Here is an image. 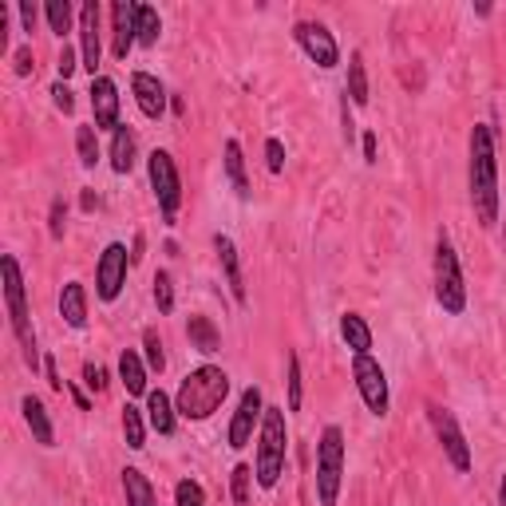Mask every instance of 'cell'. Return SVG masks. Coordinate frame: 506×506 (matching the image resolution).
I'll use <instances>...</instances> for the list:
<instances>
[{
	"label": "cell",
	"instance_id": "1",
	"mask_svg": "<svg viewBox=\"0 0 506 506\" xmlns=\"http://www.w3.org/2000/svg\"><path fill=\"white\" fill-rule=\"evenodd\" d=\"M467 187L475 222L491 230L499 222V150H494V131L487 123L471 126V163H467Z\"/></svg>",
	"mask_w": 506,
	"mask_h": 506
},
{
	"label": "cell",
	"instance_id": "2",
	"mask_svg": "<svg viewBox=\"0 0 506 506\" xmlns=\"http://www.w3.org/2000/svg\"><path fill=\"white\" fill-rule=\"evenodd\" d=\"M0 277H4V305H8V325H12L16 341H20V352H24V364L36 372L44 368L40 360V349H36V328H32V309H28V289H24V273H20V261L12 253L0 257Z\"/></svg>",
	"mask_w": 506,
	"mask_h": 506
},
{
	"label": "cell",
	"instance_id": "3",
	"mask_svg": "<svg viewBox=\"0 0 506 506\" xmlns=\"http://www.w3.org/2000/svg\"><path fill=\"white\" fill-rule=\"evenodd\" d=\"M230 395V376L214 364H202L187 372V380L179 384V395H174V408H179L182 419H210Z\"/></svg>",
	"mask_w": 506,
	"mask_h": 506
},
{
	"label": "cell",
	"instance_id": "4",
	"mask_svg": "<svg viewBox=\"0 0 506 506\" xmlns=\"http://www.w3.org/2000/svg\"><path fill=\"white\" fill-rule=\"evenodd\" d=\"M285 451H289V427H285V408L265 403L257 432V463H253V479L261 491H273L285 475Z\"/></svg>",
	"mask_w": 506,
	"mask_h": 506
},
{
	"label": "cell",
	"instance_id": "5",
	"mask_svg": "<svg viewBox=\"0 0 506 506\" xmlns=\"http://www.w3.org/2000/svg\"><path fill=\"white\" fill-rule=\"evenodd\" d=\"M344 487V432L328 424L317 443V506H336Z\"/></svg>",
	"mask_w": 506,
	"mask_h": 506
},
{
	"label": "cell",
	"instance_id": "6",
	"mask_svg": "<svg viewBox=\"0 0 506 506\" xmlns=\"http://www.w3.org/2000/svg\"><path fill=\"white\" fill-rule=\"evenodd\" d=\"M435 301L451 317H459L467 309V281H463L459 253H455V246L447 238L435 242Z\"/></svg>",
	"mask_w": 506,
	"mask_h": 506
},
{
	"label": "cell",
	"instance_id": "7",
	"mask_svg": "<svg viewBox=\"0 0 506 506\" xmlns=\"http://www.w3.org/2000/svg\"><path fill=\"white\" fill-rule=\"evenodd\" d=\"M147 174H150V190H155V198H158V210H163V222L174 226L179 206H182V174H179V166H174L171 150H150Z\"/></svg>",
	"mask_w": 506,
	"mask_h": 506
},
{
	"label": "cell",
	"instance_id": "8",
	"mask_svg": "<svg viewBox=\"0 0 506 506\" xmlns=\"http://www.w3.org/2000/svg\"><path fill=\"white\" fill-rule=\"evenodd\" d=\"M352 380H356V392H360V400H364V408L384 419L387 408H392V392H387V372L380 368V360L372 352L352 356Z\"/></svg>",
	"mask_w": 506,
	"mask_h": 506
},
{
	"label": "cell",
	"instance_id": "9",
	"mask_svg": "<svg viewBox=\"0 0 506 506\" xmlns=\"http://www.w3.org/2000/svg\"><path fill=\"white\" fill-rule=\"evenodd\" d=\"M427 419H432L435 440H440L447 463H451L459 475H467V471H471V443H467V435H463V427H459V419H455V411L440 408V403H427Z\"/></svg>",
	"mask_w": 506,
	"mask_h": 506
},
{
	"label": "cell",
	"instance_id": "10",
	"mask_svg": "<svg viewBox=\"0 0 506 506\" xmlns=\"http://www.w3.org/2000/svg\"><path fill=\"white\" fill-rule=\"evenodd\" d=\"M126 273H131V253H126L123 242H107L104 253H99V261H96V297L111 305V301L123 293Z\"/></svg>",
	"mask_w": 506,
	"mask_h": 506
},
{
	"label": "cell",
	"instance_id": "11",
	"mask_svg": "<svg viewBox=\"0 0 506 506\" xmlns=\"http://www.w3.org/2000/svg\"><path fill=\"white\" fill-rule=\"evenodd\" d=\"M293 40H297L301 52H305L317 67H325V72L341 64V44H336L333 32H328L320 20H297L293 24Z\"/></svg>",
	"mask_w": 506,
	"mask_h": 506
},
{
	"label": "cell",
	"instance_id": "12",
	"mask_svg": "<svg viewBox=\"0 0 506 506\" xmlns=\"http://www.w3.org/2000/svg\"><path fill=\"white\" fill-rule=\"evenodd\" d=\"M261 416H265V400H261V387L257 384H249L246 392H242V400H238V411H234V419H230V447L234 451H242V447H249L253 443V435L261 432Z\"/></svg>",
	"mask_w": 506,
	"mask_h": 506
},
{
	"label": "cell",
	"instance_id": "13",
	"mask_svg": "<svg viewBox=\"0 0 506 506\" xmlns=\"http://www.w3.org/2000/svg\"><path fill=\"white\" fill-rule=\"evenodd\" d=\"M88 96H91V115H96V131H115L119 126V83L111 75H96Z\"/></svg>",
	"mask_w": 506,
	"mask_h": 506
},
{
	"label": "cell",
	"instance_id": "14",
	"mask_svg": "<svg viewBox=\"0 0 506 506\" xmlns=\"http://www.w3.org/2000/svg\"><path fill=\"white\" fill-rule=\"evenodd\" d=\"M99 56H104V36H99V4H96V0H88V4H80V60H83V72H91V80H96Z\"/></svg>",
	"mask_w": 506,
	"mask_h": 506
},
{
	"label": "cell",
	"instance_id": "15",
	"mask_svg": "<svg viewBox=\"0 0 506 506\" xmlns=\"http://www.w3.org/2000/svg\"><path fill=\"white\" fill-rule=\"evenodd\" d=\"M131 96H134V104H139V111L147 115V119H163L166 104H171L166 88L158 83V75H150V72H134L131 75Z\"/></svg>",
	"mask_w": 506,
	"mask_h": 506
},
{
	"label": "cell",
	"instance_id": "16",
	"mask_svg": "<svg viewBox=\"0 0 506 506\" xmlns=\"http://www.w3.org/2000/svg\"><path fill=\"white\" fill-rule=\"evenodd\" d=\"M134 8L139 4H131V0H115L111 4V36H115L111 52H115V60H126L131 48L139 44V36H134Z\"/></svg>",
	"mask_w": 506,
	"mask_h": 506
},
{
	"label": "cell",
	"instance_id": "17",
	"mask_svg": "<svg viewBox=\"0 0 506 506\" xmlns=\"http://www.w3.org/2000/svg\"><path fill=\"white\" fill-rule=\"evenodd\" d=\"M214 253H218V261H222V273H226V285H230L234 301H238V305H246V277H242V257H238L234 238L214 234Z\"/></svg>",
	"mask_w": 506,
	"mask_h": 506
},
{
	"label": "cell",
	"instance_id": "18",
	"mask_svg": "<svg viewBox=\"0 0 506 506\" xmlns=\"http://www.w3.org/2000/svg\"><path fill=\"white\" fill-rule=\"evenodd\" d=\"M147 424L158 435H174V427H179V408H174V400L163 387H150L147 392Z\"/></svg>",
	"mask_w": 506,
	"mask_h": 506
},
{
	"label": "cell",
	"instance_id": "19",
	"mask_svg": "<svg viewBox=\"0 0 506 506\" xmlns=\"http://www.w3.org/2000/svg\"><path fill=\"white\" fill-rule=\"evenodd\" d=\"M20 411H24V419H28V427H32V440H36L40 447H56V427H52V416H48L44 400H40V395H24Z\"/></svg>",
	"mask_w": 506,
	"mask_h": 506
},
{
	"label": "cell",
	"instance_id": "20",
	"mask_svg": "<svg viewBox=\"0 0 506 506\" xmlns=\"http://www.w3.org/2000/svg\"><path fill=\"white\" fill-rule=\"evenodd\" d=\"M147 372H150L147 360H142L134 349H123V352H119V380H123L126 395H147V392H150Z\"/></svg>",
	"mask_w": 506,
	"mask_h": 506
},
{
	"label": "cell",
	"instance_id": "21",
	"mask_svg": "<svg viewBox=\"0 0 506 506\" xmlns=\"http://www.w3.org/2000/svg\"><path fill=\"white\" fill-rule=\"evenodd\" d=\"M60 317L72 328H88V289L80 281H67L60 289Z\"/></svg>",
	"mask_w": 506,
	"mask_h": 506
},
{
	"label": "cell",
	"instance_id": "22",
	"mask_svg": "<svg viewBox=\"0 0 506 506\" xmlns=\"http://www.w3.org/2000/svg\"><path fill=\"white\" fill-rule=\"evenodd\" d=\"M134 155H139V139L126 123H119L111 131V171L115 174H126L134 166Z\"/></svg>",
	"mask_w": 506,
	"mask_h": 506
},
{
	"label": "cell",
	"instance_id": "23",
	"mask_svg": "<svg viewBox=\"0 0 506 506\" xmlns=\"http://www.w3.org/2000/svg\"><path fill=\"white\" fill-rule=\"evenodd\" d=\"M187 336H190V349L202 352V356H214V352L222 349V333L214 328V320L210 317H190L187 320Z\"/></svg>",
	"mask_w": 506,
	"mask_h": 506
},
{
	"label": "cell",
	"instance_id": "24",
	"mask_svg": "<svg viewBox=\"0 0 506 506\" xmlns=\"http://www.w3.org/2000/svg\"><path fill=\"white\" fill-rule=\"evenodd\" d=\"M123 494H126V506H158L155 487H150V479L139 467H123Z\"/></svg>",
	"mask_w": 506,
	"mask_h": 506
},
{
	"label": "cell",
	"instance_id": "25",
	"mask_svg": "<svg viewBox=\"0 0 506 506\" xmlns=\"http://www.w3.org/2000/svg\"><path fill=\"white\" fill-rule=\"evenodd\" d=\"M341 336H344V344H349L352 352H372V328H368V320L360 317V313H344L341 317Z\"/></svg>",
	"mask_w": 506,
	"mask_h": 506
},
{
	"label": "cell",
	"instance_id": "26",
	"mask_svg": "<svg viewBox=\"0 0 506 506\" xmlns=\"http://www.w3.org/2000/svg\"><path fill=\"white\" fill-rule=\"evenodd\" d=\"M226 179L230 187L238 190V198H249V179H246V158H242V142L238 139H226Z\"/></svg>",
	"mask_w": 506,
	"mask_h": 506
},
{
	"label": "cell",
	"instance_id": "27",
	"mask_svg": "<svg viewBox=\"0 0 506 506\" xmlns=\"http://www.w3.org/2000/svg\"><path fill=\"white\" fill-rule=\"evenodd\" d=\"M147 411L134 408V403H123V440L131 451H142L147 447Z\"/></svg>",
	"mask_w": 506,
	"mask_h": 506
},
{
	"label": "cell",
	"instance_id": "28",
	"mask_svg": "<svg viewBox=\"0 0 506 506\" xmlns=\"http://www.w3.org/2000/svg\"><path fill=\"white\" fill-rule=\"evenodd\" d=\"M134 36H139L142 48H155L158 36H163V20H158V8L139 4L134 8Z\"/></svg>",
	"mask_w": 506,
	"mask_h": 506
},
{
	"label": "cell",
	"instance_id": "29",
	"mask_svg": "<svg viewBox=\"0 0 506 506\" xmlns=\"http://www.w3.org/2000/svg\"><path fill=\"white\" fill-rule=\"evenodd\" d=\"M344 96H352L356 107H368V72H364V56L360 52L349 56V88H344Z\"/></svg>",
	"mask_w": 506,
	"mask_h": 506
},
{
	"label": "cell",
	"instance_id": "30",
	"mask_svg": "<svg viewBox=\"0 0 506 506\" xmlns=\"http://www.w3.org/2000/svg\"><path fill=\"white\" fill-rule=\"evenodd\" d=\"M44 16H48V28H52L60 40L67 36V32H72V24L80 28V16L72 12V4H67V0H48V4H44Z\"/></svg>",
	"mask_w": 506,
	"mask_h": 506
},
{
	"label": "cell",
	"instance_id": "31",
	"mask_svg": "<svg viewBox=\"0 0 506 506\" xmlns=\"http://www.w3.org/2000/svg\"><path fill=\"white\" fill-rule=\"evenodd\" d=\"M96 123L91 126H75V155H80V163L88 166V171H96L99 166V139H96Z\"/></svg>",
	"mask_w": 506,
	"mask_h": 506
},
{
	"label": "cell",
	"instance_id": "32",
	"mask_svg": "<svg viewBox=\"0 0 506 506\" xmlns=\"http://www.w3.org/2000/svg\"><path fill=\"white\" fill-rule=\"evenodd\" d=\"M285 384H289V400H285V408L301 411V403H305V376H301V356L297 352H289V376H285Z\"/></svg>",
	"mask_w": 506,
	"mask_h": 506
},
{
	"label": "cell",
	"instance_id": "33",
	"mask_svg": "<svg viewBox=\"0 0 506 506\" xmlns=\"http://www.w3.org/2000/svg\"><path fill=\"white\" fill-rule=\"evenodd\" d=\"M249 483H253V467L249 463H238L230 471V494H234V506H249Z\"/></svg>",
	"mask_w": 506,
	"mask_h": 506
},
{
	"label": "cell",
	"instance_id": "34",
	"mask_svg": "<svg viewBox=\"0 0 506 506\" xmlns=\"http://www.w3.org/2000/svg\"><path fill=\"white\" fill-rule=\"evenodd\" d=\"M155 305H158V313H174V277H171V269H158L155 273Z\"/></svg>",
	"mask_w": 506,
	"mask_h": 506
},
{
	"label": "cell",
	"instance_id": "35",
	"mask_svg": "<svg viewBox=\"0 0 506 506\" xmlns=\"http://www.w3.org/2000/svg\"><path fill=\"white\" fill-rule=\"evenodd\" d=\"M174 506H206V491H202V483H194V479H179V487H174Z\"/></svg>",
	"mask_w": 506,
	"mask_h": 506
},
{
	"label": "cell",
	"instance_id": "36",
	"mask_svg": "<svg viewBox=\"0 0 506 506\" xmlns=\"http://www.w3.org/2000/svg\"><path fill=\"white\" fill-rule=\"evenodd\" d=\"M142 349H147V368H150V372H163V368H166V352H163V341H158L155 328L142 333Z\"/></svg>",
	"mask_w": 506,
	"mask_h": 506
},
{
	"label": "cell",
	"instance_id": "37",
	"mask_svg": "<svg viewBox=\"0 0 506 506\" xmlns=\"http://www.w3.org/2000/svg\"><path fill=\"white\" fill-rule=\"evenodd\" d=\"M64 230H67V202L52 198V210H48V234H52V242H64Z\"/></svg>",
	"mask_w": 506,
	"mask_h": 506
},
{
	"label": "cell",
	"instance_id": "38",
	"mask_svg": "<svg viewBox=\"0 0 506 506\" xmlns=\"http://www.w3.org/2000/svg\"><path fill=\"white\" fill-rule=\"evenodd\" d=\"M265 166H269V174L285 171V142L281 139H265Z\"/></svg>",
	"mask_w": 506,
	"mask_h": 506
},
{
	"label": "cell",
	"instance_id": "39",
	"mask_svg": "<svg viewBox=\"0 0 506 506\" xmlns=\"http://www.w3.org/2000/svg\"><path fill=\"white\" fill-rule=\"evenodd\" d=\"M52 104H56V111H64V115H72L75 111V91L67 88V83H52Z\"/></svg>",
	"mask_w": 506,
	"mask_h": 506
},
{
	"label": "cell",
	"instance_id": "40",
	"mask_svg": "<svg viewBox=\"0 0 506 506\" xmlns=\"http://www.w3.org/2000/svg\"><path fill=\"white\" fill-rule=\"evenodd\" d=\"M75 67H83V60H80V56H75V48H60V60H56V72H60V80L67 83V80H72V75H75Z\"/></svg>",
	"mask_w": 506,
	"mask_h": 506
},
{
	"label": "cell",
	"instance_id": "41",
	"mask_svg": "<svg viewBox=\"0 0 506 506\" xmlns=\"http://www.w3.org/2000/svg\"><path fill=\"white\" fill-rule=\"evenodd\" d=\"M83 384H88L91 392H104V387H107V372H104L99 364H91V360H88V364H83Z\"/></svg>",
	"mask_w": 506,
	"mask_h": 506
},
{
	"label": "cell",
	"instance_id": "42",
	"mask_svg": "<svg viewBox=\"0 0 506 506\" xmlns=\"http://www.w3.org/2000/svg\"><path fill=\"white\" fill-rule=\"evenodd\" d=\"M32 44H24V48H16V56H12V72L16 75H32Z\"/></svg>",
	"mask_w": 506,
	"mask_h": 506
},
{
	"label": "cell",
	"instance_id": "43",
	"mask_svg": "<svg viewBox=\"0 0 506 506\" xmlns=\"http://www.w3.org/2000/svg\"><path fill=\"white\" fill-rule=\"evenodd\" d=\"M360 150H364V163H376L380 158V142L372 131H364V139H360Z\"/></svg>",
	"mask_w": 506,
	"mask_h": 506
},
{
	"label": "cell",
	"instance_id": "44",
	"mask_svg": "<svg viewBox=\"0 0 506 506\" xmlns=\"http://www.w3.org/2000/svg\"><path fill=\"white\" fill-rule=\"evenodd\" d=\"M16 12H20L24 32H32V28H36V4H28V0H20V8H16Z\"/></svg>",
	"mask_w": 506,
	"mask_h": 506
},
{
	"label": "cell",
	"instance_id": "45",
	"mask_svg": "<svg viewBox=\"0 0 506 506\" xmlns=\"http://www.w3.org/2000/svg\"><path fill=\"white\" fill-rule=\"evenodd\" d=\"M44 376H48V384L56 387V392H64V380H60V368H56V360L52 356H44Z\"/></svg>",
	"mask_w": 506,
	"mask_h": 506
},
{
	"label": "cell",
	"instance_id": "46",
	"mask_svg": "<svg viewBox=\"0 0 506 506\" xmlns=\"http://www.w3.org/2000/svg\"><path fill=\"white\" fill-rule=\"evenodd\" d=\"M356 139V123H352V115H349V99H344V142H352Z\"/></svg>",
	"mask_w": 506,
	"mask_h": 506
},
{
	"label": "cell",
	"instance_id": "47",
	"mask_svg": "<svg viewBox=\"0 0 506 506\" xmlns=\"http://www.w3.org/2000/svg\"><path fill=\"white\" fill-rule=\"evenodd\" d=\"M80 206H83V210H88V214H91V210L99 206V194H96V190H83V194H80Z\"/></svg>",
	"mask_w": 506,
	"mask_h": 506
},
{
	"label": "cell",
	"instance_id": "48",
	"mask_svg": "<svg viewBox=\"0 0 506 506\" xmlns=\"http://www.w3.org/2000/svg\"><path fill=\"white\" fill-rule=\"evenodd\" d=\"M142 246H147V238L139 234V238H134V246H131V265H134V261H142Z\"/></svg>",
	"mask_w": 506,
	"mask_h": 506
},
{
	"label": "cell",
	"instance_id": "49",
	"mask_svg": "<svg viewBox=\"0 0 506 506\" xmlns=\"http://www.w3.org/2000/svg\"><path fill=\"white\" fill-rule=\"evenodd\" d=\"M72 395H75V403H80V408H83V411H88V408H91V400H88V392H83V387H72Z\"/></svg>",
	"mask_w": 506,
	"mask_h": 506
},
{
	"label": "cell",
	"instance_id": "50",
	"mask_svg": "<svg viewBox=\"0 0 506 506\" xmlns=\"http://www.w3.org/2000/svg\"><path fill=\"white\" fill-rule=\"evenodd\" d=\"M171 111H174V115H182V111H187V104H182V96H171Z\"/></svg>",
	"mask_w": 506,
	"mask_h": 506
},
{
	"label": "cell",
	"instance_id": "51",
	"mask_svg": "<svg viewBox=\"0 0 506 506\" xmlns=\"http://www.w3.org/2000/svg\"><path fill=\"white\" fill-rule=\"evenodd\" d=\"M499 506H506V475H502V483H499Z\"/></svg>",
	"mask_w": 506,
	"mask_h": 506
}]
</instances>
